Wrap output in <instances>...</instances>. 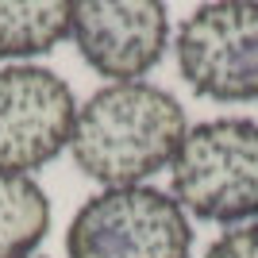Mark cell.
<instances>
[{
	"label": "cell",
	"mask_w": 258,
	"mask_h": 258,
	"mask_svg": "<svg viewBox=\"0 0 258 258\" xmlns=\"http://www.w3.org/2000/svg\"><path fill=\"white\" fill-rule=\"evenodd\" d=\"M74 89L46 66H0V173H31L70 147Z\"/></svg>",
	"instance_id": "5b68a950"
},
{
	"label": "cell",
	"mask_w": 258,
	"mask_h": 258,
	"mask_svg": "<svg viewBox=\"0 0 258 258\" xmlns=\"http://www.w3.org/2000/svg\"><path fill=\"white\" fill-rule=\"evenodd\" d=\"M185 135V108L173 93L147 81H116L77 108L70 151L85 177L119 189L173 166Z\"/></svg>",
	"instance_id": "6da1fadb"
},
{
	"label": "cell",
	"mask_w": 258,
	"mask_h": 258,
	"mask_svg": "<svg viewBox=\"0 0 258 258\" xmlns=\"http://www.w3.org/2000/svg\"><path fill=\"white\" fill-rule=\"evenodd\" d=\"M205 258H258V224L231 227L205 250Z\"/></svg>",
	"instance_id": "9c48e42d"
},
{
	"label": "cell",
	"mask_w": 258,
	"mask_h": 258,
	"mask_svg": "<svg viewBox=\"0 0 258 258\" xmlns=\"http://www.w3.org/2000/svg\"><path fill=\"white\" fill-rule=\"evenodd\" d=\"M50 231V197L31 173H0V258H31Z\"/></svg>",
	"instance_id": "52a82bcc"
},
{
	"label": "cell",
	"mask_w": 258,
	"mask_h": 258,
	"mask_svg": "<svg viewBox=\"0 0 258 258\" xmlns=\"http://www.w3.org/2000/svg\"><path fill=\"white\" fill-rule=\"evenodd\" d=\"M173 201L212 224H243L258 216V123L205 119L189 127L170 166Z\"/></svg>",
	"instance_id": "7a4b0ae2"
},
{
	"label": "cell",
	"mask_w": 258,
	"mask_h": 258,
	"mask_svg": "<svg viewBox=\"0 0 258 258\" xmlns=\"http://www.w3.org/2000/svg\"><path fill=\"white\" fill-rule=\"evenodd\" d=\"M70 258H189L185 208L154 185H119L89 197L66 231Z\"/></svg>",
	"instance_id": "3957f363"
},
{
	"label": "cell",
	"mask_w": 258,
	"mask_h": 258,
	"mask_svg": "<svg viewBox=\"0 0 258 258\" xmlns=\"http://www.w3.org/2000/svg\"><path fill=\"white\" fill-rule=\"evenodd\" d=\"M74 4L43 0V4H0V58H12V66L35 54H46L70 35Z\"/></svg>",
	"instance_id": "ba28073f"
},
{
	"label": "cell",
	"mask_w": 258,
	"mask_h": 258,
	"mask_svg": "<svg viewBox=\"0 0 258 258\" xmlns=\"http://www.w3.org/2000/svg\"><path fill=\"white\" fill-rule=\"evenodd\" d=\"M177 70L197 97L258 100V4L216 0L189 12L173 39Z\"/></svg>",
	"instance_id": "277c9868"
},
{
	"label": "cell",
	"mask_w": 258,
	"mask_h": 258,
	"mask_svg": "<svg viewBox=\"0 0 258 258\" xmlns=\"http://www.w3.org/2000/svg\"><path fill=\"white\" fill-rule=\"evenodd\" d=\"M70 39L77 54L85 58L108 85L116 81H139L162 62L170 43V12L166 4H108V0H85L74 4Z\"/></svg>",
	"instance_id": "8992f818"
}]
</instances>
